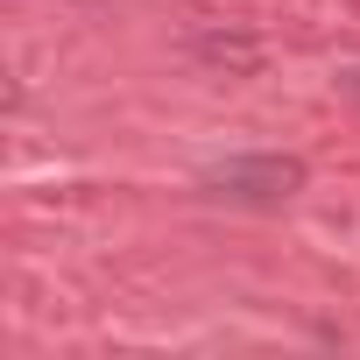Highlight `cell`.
<instances>
[{
	"label": "cell",
	"instance_id": "6da1fadb",
	"mask_svg": "<svg viewBox=\"0 0 360 360\" xmlns=\"http://www.w3.org/2000/svg\"><path fill=\"white\" fill-rule=\"evenodd\" d=\"M205 191L226 205H283L304 191V162L297 155H226L219 169H205Z\"/></svg>",
	"mask_w": 360,
	"mask_h": 360
},
{
	"label": "cell",
	"instance_id": "7a4b0ae2",
	"mask_svg": "<svg viewBox=\"0 0 360 360\" xmlns=\"http://www.w3.org/2000/svg\"><path fill=\"white\" fill-rule=\"evenodd\" d=\"M191 57L205 64V71H226V78H255L262 64H269V50H262V36L255 29H198L191 36Z\"/></svg>",
	"mask_w": 360,
	"mask_h": 360
},
{
	"label": "cell",
	"instance_id": "3957f363",
	"mask_svg": "<svg viewBox=\"0 0 360 360\" xmlns=\"http://www.w3.org/2000/svg\"><path fill=\"white\" fill-rule=\"evenodd\" d=\"M339 85H346V99H353V106H360V71H346V78H339Z\"/></svg>",
	"mask_w": 360,
	"mask_h": 360
}]
</instances>
